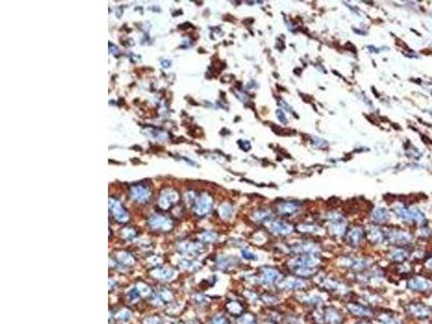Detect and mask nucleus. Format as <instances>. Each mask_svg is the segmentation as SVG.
Here are the masks:
<instances>
[{
  "label": "nucleus",
  "instance_id": "1",
  "mask_svg": "<svg viewBox=\"0 0 432 324\" xmlns=\"http://www.w3.org/2000/svg\"><path fill=\"white\" fill-rule=\"evenodd\" d=\"M319 264V260L316 255H298L291 264V267L293 271L299 275L307 278V276H311L315 274V271L317 269V266Z\"/></svg>",
  "mask_w": 432,
  "mask_h": 324
},
{
  "label": "nucleus",
  "instance_id": "2",
  "mask_svg": "<svg viewBox=\"0 0 432 324\" xmlns=\"http://www.w3.org/2000/svg\"><path fill=\"white\" fill-rule=\"evenodd\" d=\"M407 289L421 295L432 294V278L429 274L413 275L407 280Z\"/></svg>",
  "mask_w": 432,
  "mask_h": 324
},
{
  "label": "nucleus",
  "instance_id": "3",
  "mask_svg": "<svg viewBox=\"0 0 432 324\" xmlns=\"http://www.w3.org/2000/svg\"><path fill=\"white\" fill-rule=\"evenodd\" d=\"M405 309L407 314L414 319L429 320L432 318V308L422 302H412Z\"/></svg>",
  "mask_w": 432,
  "mask_h": 324
},
{
  "label": "nucleus",
  "instance_id": "4",
  "mask_svg": "<svg viewBox=\"0 0 432 324\" xmlns=\"http://www.w3.org/2000/svg\"><path fill=\"white\" fill-rule=\"evenodd\" d=\"M387 240H389L391 243L395 244L397 247H403V246H407V244H410L412 241V236L403 230H391L389 232L387 235Z\"/></svg>",
  "mask_w": 432,
  "mask_h": 324
},
{
  "label": "nucleus",
  "instance_id": "5",
  "mask_svg": "<svg viewBox=\"0 0 432 324\" xmlns=\"http://www.w3.org/2000/svg\"><path fill=\"white\" fill-rule=\"evenodd\" d=\"M270 232L277 236H289L294 232L293 226L281 219H271L269 222Z\"/></svg>",
  "mask_w": 432,
  "mask_h": 324
},
{
  "label": "nucleus",
  "instance_id": "6",
  "mask_svg": "<svg viewBox=\"0 0 432 324\" xmlns=\"http://www.w3.org/2000/svg\"><path fill=\"white\" fill-rule=\"evenodd\" d=\"M365 233L361 227H354L347 233V242L353 248H357L364 240Z\"/></svg>",
  "mask_w": 432,
  "mask_h": 324
},
{
  "label": "nucleus",
  "instance_id": "7",
  "mask_svg": "<svg viewBox=\"0 0 432 324\" xmlns=\"http://www.w3.org/2000/svg\"><path fill=\"white\" fill-rule=\"evenodd\" d=\"M300 203L296 201H284L278 205V213L284 216H291L296 214L300 210Z\"/></svg>",
  "mask_w": 432,
  "mask_h": 324
},
{
  "label": "nucleus",
  "instance_id": "8",
  "mask_svg": "<svg viewBox=\"0 0 432 324\" xmlns=\"http://www.w3.org/2000/svg\"><path fill=\"white\" fill-rule=\"evenodd\" d=\"M323 319L327 324H341L342 314L335 308L329 307L323 312Z\"/></svg>",
  "mask_w": 432,
  "mask_h": 324
},
{
  "label": "nucleus",
  "instance_id": "9",
  "mask_svg": "<svg viewBox=\"0 0 432 324\" xmlns=\"http://www.w3.org/2000/svg\"><path fill=\"white\" fill-rule=\"evenodd\" d=\"M347 309L349 310V312L351 314L356 315V317H361V318L370 317L371 313H372V311H371V309H370L369 307H365V306L359 305V304H355V303L348 304L347 305Z\"/></svg>",
  "mask_w": 432,
  "mask_h": 324
},
{
  "label": "nucleus",
  "instance_id": "10",
  "mask_svg": "<svg viewBox=\"0 0 432 324\" xmlns=\"http://www.w3.org/2000/svg\"><path fill=\"white\" fill-rule=\"evenodd\" d=\"M263 281L268 286H274L280 281V272H278L275 268L268 267L263 271Z\"/></svg>",
  "mask_w": 432,
  "mask_h": 324
},
{
  "label": "nucleus",
  "instance_id": "11",
  "mask_svg": "<svg viewBox=\"0 0 432 324\" xmlns=\"http://www.w3.org/2000/svg\"><path fill=\"white\" fill-rule=\"evenodd\" d=\"M389 216H390L389 211L386 208H382V207L376 208L372 213V219H373V222L376 224L387 223L388 219H389Z\"/></svg>",
  "mask_w": 432,
  "mask_h": 324
},
{
  "label": "nucleus",
  "instance_id": "12",
  "mask_svg": "<svg viewBox=\"0 0 432 324\" xmlns=\"http://www.w3.org/2000/svg\"><path fill=\"white\" fill-rule=\"evenodd\" d=\"M369 239L373 243L378 244V243H382L383 241H386L387 237H386V234L383 233L382 230H380L379 228L372 227L370 229V233H369Z\"/></svg>",
  "mask_w": 432,
  "mask_h": 324
},
{
  "label": "nucleus",
  "instance_id": "13",
  "mask_svg": "<svg viewBox=\"0 0 432 324\" xmlns=\"http://www.w3.org/2000/svg\"><path fill=\"white\" fill-rule=\"evenodd\" d=\"M132 197L137 201H144L149 197V191L147 187L138 185L132 188Z\"/></svg>",
  "mask_w": 432,
  "mask_h": 324
},
{
  "label": "nucleus",
  "instance_id": "14",
  "mask_svg": "<svg viewBox=\"0 0 432 324\" xmlns=\"http://www.w3.org/2000/svg\"><path fill=\"white\" fill-rule=\"evenodd\" d=\"M407 257H409V253H407L403 248L398 247L397 249L390 252V258L396 263H403Z\"/></svg>",
  "mask_w": 432,
  "mask_h": 324
},
{
  "label": "nucleus",
  "instance_id": "15",
  "mask_svg": "<svg viewBox=\"0 0 432 324\" xmlns=\"http://www.w3.org/2000/svg\"><path fill=\"white\" fill-rule=\"evenodd\" d=\"M197 205H198V211H200V213H206L211 209V205H212L211 198L207 195H203L201 198L199 199Z\"/></svg>",
  "mask_w": 432,
  "mask_h": 324
},
{
  "label": "nucleus",
  "instance_id": "16",
  "mask_svg": "<svg viewBox=\"0 0 432 324\" xmlns=\"http://www.w3.org/2000/svg\"><path fill=\"white\" fill-rule=\"evenodd\" d=\"M283 287L285 290H300L301 288L305 287V283L303 282V280L299 279H290V280H285L282 282Z\"/></svg>",
  "mask_w": 432,
  "mask_h": 324
},
{
  "label": "nucleus",
  "instance_id": "17",
  "mask_svg": "<svg viewBox=\"0 0 432 324\" xmlns=\"http://www.w3.org/2000/svg\"><path fill=\"white\" fill-rule=\"evenodd\" d=\"M110 207H111V209H113L114 211H116V212H114V213H115L116 217H118L119 219H122V216L126 217V213H125V211L122 209V207H121V205H120V203H119V202H117V201L113 200V201H111V203H110Z\"/></svg>",
  "mask_w": 432,
  "mask_h": 324
},
{
  "label": "nucleus",
  "instance_id": "18",
  "mask_svg": "<svg viewBox=\"0 0 432 324\" xmlns=\"http://www.w3.org/2000/svg\"><path fill=\"white\" fill-rule=\"evenodd\" d=\"M379 321L382 324H403L401 320H399L391 314H381L379 317Z\"/></svg>",
  "mask_w": 432,
  "mask_h": 324
},
{
  "label": "nucleus",
  "instance_id": "19",
  "mask_svg": "<svg viewBox=\"0 0 432 324\" xmlns=\"http://www.w3.org/2000/svg\"><path fill=\"white\" fill-rule=\"evenodd\" d=\"M298 229L303 233H316L318 230V227L315 225H308V224H303L298 227Z\"/></svg>",
  "mask_w": 432,
  "mask_h": 324
},
{
  "label": "nucleus",
  "instance_id": "20",
  "mask_svg": "<svg viewBox=\"0 0 432 324\" xmlns=\"http://www.w3.org/2000/svg\"><path fill=\"white\" fill-rule=\"evenodd\" d=\"M221 213L224 217H229L233 214V208L229 204H223L221 207Z\"/></svg>",
  "mask_w": 432,
  "mask_h": 324
},
{
  "label": "nucleus",
  "instance_id": "21",
  "mask_svg": "<svg viewBox=\"0 0 432 324\" xmlns=\"http://www.w3.org/2000/svg\"><path fill=\"white\" fill-rule=\"evenodd\" d=\"M426 266H427V268H428V271H430V273H432V255H431V256H429V258L427 259Z\"/></svg>",
  "mask_w": 432,
  "mask_h": 324
},
{
  "label": "nucleus",
  "instance_id": "22",
  "mask_svg": "<svg viewBox=\"0 0 432 324\" xmlns=\"http://www.w3.org/2000/svg\"><path fill=\"white\" fill-rule=\"evenodd\" d=\"M277 114H278V118H279L280 120H281L282 122H286V119L284 118L285 116H284V114L281 112V110H278V113H277Z\"/></svg>",
  "mask_w": 432,
  "mask_h": 324
},
{
  "label": "nucleus",
  "instance_id": "23",
  "mask_svg": "<svg viewBox=\"0 0 432 324\" xmlns=\"http://www.w3.org/2000/svg\"><path fill=\"white\" fill-rule=\"evenodd\" d=\"M356 324H371V323H370V322H367V321H365V320H361V321L357 322Z\"/></svg>",
  "mask_w": 432,
  "mask_h": 324
}]
</instances>
